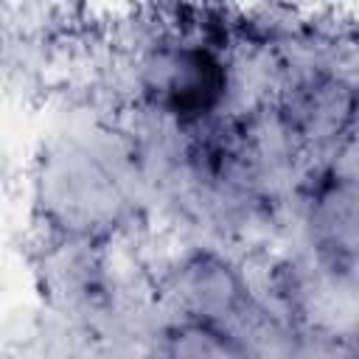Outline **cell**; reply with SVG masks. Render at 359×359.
Returning a JSON list of instances; mask_svg holds the SVG:
<instances>
[{
	"instance_id": "1",
	"label": "cell",
	"mask_w": 359,
	"mask_h": 359,
	"mask_svg": "<svg viewBox=\"0 0 359 359\" xmlns=\"http://www.w3.org/2000/svg\"><path fill=\"white\" fill-rule=\"evenodd\" d=\"M151 104L182 126H199L219 112L230 93L227 62L205 42L157 48L143 67Z\"/></svg>"
},
{
	"instance_id": "2",
	"label": "cell",
	"mask_w": 359,
	"mask_h": 359,
	"mask_svg": "<svg viewBox=\"0 0 359 359\" xmlns=\"http://www.w3.org/2000/svg\"><path fill=\"white\" fill-rule=\"evenodd\" d=\"M177 314L208 317L236 325V317L247 309V283L241 272L216 252L188 255L171 280Z\"/></svg>"
},
{
	"instance_id": "3",
	"label": "cell",
	"mask_w": 359,
	"mask_h": 359,
	"mask_svg": "<svg viewBox=\"0 0 359 359\" xmlns=\"http://www.w3.org/2000/svg\"><path fill=\"white\" fill-rule=\"evenodd\" d=\"M311 236L328 269L353 275L356 258V185L353 174L331 168L311 194Z\"/></svg>"
},
{
	"instance_id": "4",
	"label": "cell",
	"mask_w": 359,
	"mask_h": 359,
	"mask_svg": "<svg viewBox=\"0 0 359 359\" xmlns=\"http://www.w3.org/2000/svg\"><path fill=\"white\" fill-rule=\"evenodd\" d=\"M157 356L160 359H255L252 345L236 325L208 317H182V314H174V320L160 331Z\"/></svg>"
}]
</instances>
